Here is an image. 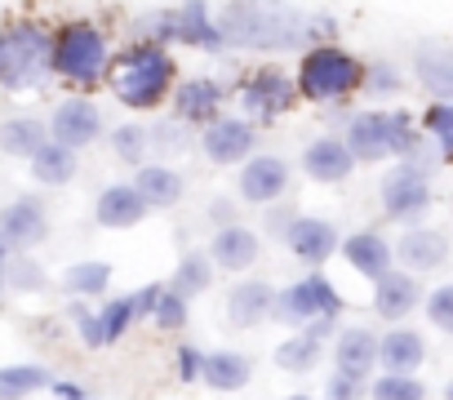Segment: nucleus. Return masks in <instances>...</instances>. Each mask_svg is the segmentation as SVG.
I'll return each instance as SVG.
<instances>
[{"instance_id": "f257e3e1", "label": "nucleus", "mask_w": 453, "mask_h": 400, "mask_svg": "<svg viewBox=\"0 0 453 400\" xmlns=\"http://www.w3.org/2000/svg\"><path fill=\"white\" fill-rule=\"evenodd\" d=\"M218 36L222 45H236V50H294L307 27L294 10H272V5H226L218 19Z\"/></svg>"}, {"instance_id": "f03ea898", "label": "nucleus", "mask_w": 453, "mask_h": 400, "mask_svg": "<svg viewBox=\"0 0 453 400\" xmlns=\"http://www.w3.org/2000/svg\"><path fill=\"white\" fill-rule=\"evenodd\" d=\"M173 72L178 67H173V54L165 45H156V41L134 45L111 72L116 103H125L129 112H156L173 89Z\"/></svg>"}, {"instance_id": "7ed1b4c3", "label": "nucleus", "mask_w": 453, "mask_h": 400, "mask_svg": "<svg viewBox=\"0 0 453 400\" xmlns=\"http://www.w3.org/2000/svg\"><path fill=\"white\" fill-rule=\"evenodd\" d=\"M54 72V36L36 23L0 32V89H36Z\"/></svg>"}, {"instance_id": "20e7f679", "label": "nucleus", "mask_w": 453, "mask_h": 400, "mask_svg": "<svg viewBox=\"0 0 453 400\" xmlns=\"http://www.w3.org/2000/svg\"><path fill=\"white\" fill-rule=\"evenodd\" d=\"M360 85H365V63L351 58L347 50H338V45L307 50L303 63H298V81H294V89L307 103H338V98L356 94Z\"/></svg>"}, {"instance_id": "39448f33", "label": "nucleus", "mask_w": 453, "mask_h": 400, "mask_svg": "<svg viewBox=\"0 0 453 400\" xmlns=\"http://www.w3.org/2000/svg\"><path fill=\"white\" fill-rule=\"evenodd\" d=\"M342 142H347L351 160H365V165L387 160V156L413 160V151H418V138H413V125L404 112H360V116H351Z\"/></svg>"}, {"instance_id": "423d86ee", "label": "nucleus", "mask_w": 453, "mask_h": 400, "mask_svg": "<svg viewBox=\"0 0 453 400\" xmlns=\"http://www.w3.org/2000/svg\"><path fill=\"white\" fill-rule=\"evenodd\" d=\"M107 36L94 23H67L54 32V72L76 85H98L107 76Z\"/></svg>"}, {"instance_id": "0eeeda50", "label": "nucleus", "mask_w": 453, "mask_h": 400, "mask_svg": "<svg viewBox=\"0 0 453 400\" xmlns=\"http://www.w3.org/2000/svg\"><path fill=\"white\" fill-rule=\"evenodd\" d=\"M338 312H342V294L334 289V281H329V276L311 272V276L294 281L289 289H276L272 320L294 325V329H307L311 320H338Z\"/></svg>"}, {"instance_id": "6e6552de", "label": "nucleus", "mask_w": 453, "mask_h": 400, "mask_svg": "<svg viewBox=\"0 0 453 400\" xmlns=\"http://www.w3.org/2000/svg\"><path fill=\"white\" fill-rule=\"evenodd\" d=\"M431 210V178L426 165L418 160H400L387 178H382V214L395 223H413Z\"/></svg>"}, {"instance_id": "1a4fd4ad", "label": "nucleus", "mask_w": 453, "mask_h": 400, "mask_svg": "<svg viewBox=\"0 0 453 400\" xmlns=\"http://www.w3.org/2000/svg\"><path fill=\"white\" fill-rule=\"evenodd\" d=\"M50 236V205L36 196H19L0 210V250L10 254H23V250H36L45 245Z\"/></svg>"}, {"instance_id": "9d476101", "label": "nucleus", "mask_w": 453, "mask_h": 400, "mask_svg": "<svg viewBox=\"0 0 453 400\" xmlns=\"http://www.w3.org/2000/svg\"><path fill=\"white\" fill-rule=\"evenodd\" d=\"M241 103H245V120L254 125V120H276V116H285L294 103H298V89H294V81L280 72V67H258L245 85H241Z\"/></svg>"}, {"instance_id": "9b49d317", "label": "nucleus", "mask_w": 453, "mask_h": 400, "mask_svg": "<svg viewBox=\"0 0 453 400\" xmlns=\"http://www.w3.org/2000/svg\"><path fill=\"white\" fill-rule=\"evenodd\" d=\"M103 138V112L89 98H67L54 107L50 116V142L67 147V151H85L89 142Z\"/></svg>"}, {"instance_id": "f8f14e48", "label": "nucleus", "mask_w": 453, "mask_h": 400, "mask_svg": "<svg viewBox=\"0 0 453 400\" xmlns=\"http://www.w3.org/2000/svg\"><path fill=\"white\" fill-rule=\"evenodd\" d=\"M165 41H178V45H191V50H209V54L226 50V45H222V36H218L213 14H209L204 5H178V10L160 14L156 45H165Z\"/></svg>"}, {"instance_id": "ddd939ff", "label": "nucleus", "mask_w": 453, "mask_h": 400, "mask_svg": "<svg viewBox=\"0 0 453 400\" xmlns=\"http://www.w3.org/2000/svg\"><path fill=\"white\" fill-rule=\"evenodd\" d=\"M254 142H258V129L245 116H222L200 134V151L213 165H245L254 156Z\"/></svg>"}, {"instance_id": "4468645a", "label": "nucleus", "mask_w": 453, "mask_h": 400, "mask_svg": "<svg viewBox=\"0 0 453 400\" xmlns=\"http://www.w3.org/2000/svg\"><path fill=\"white\" fill-rule=\"evenodd\" d=\"M285 245H289V254H294L298 263H307V267H325V263L338 254L342 236H338V227H334L329 219L298 214V219L285 227Z\"/></svg>"}, {"instance_id": "2eb2a0df", "label": "nucleus", "mask_w": 453, "mask_h": 400, "mask_svg": "<svg viewBox=\"0 0 453 400\" xmlns=\"http://www.w3.org/2000/svg\"><path fill=\"white\" fill-rule=\"evenodd\" d=\"M289 165L280 156H250L241 165V178H236V191L241 200H250V205H276V200L289 191Z\"/></svg>"}, {"instance_id": "dca6fc26", "label": "nucleus", "mask_w": 453, "mask_h": 400, "mask_svg": "<svg viewBox=\"0 0 453 400\" xmlns=\"http://www.w3.org/2000/svg\"><path fill=\"white\" fill-rule=\"evenodd\" d=\"M222 103H226V89L222 81H209V76H196V81H182L173 89V112H178V125H213L222 120Z\"/></svg>"}, {"instance_id": "f3484780", "label": "nucleus", "mask_w": 453, "mask_h": 400, "mask_svg": "<svg viewBox=\"0 0 453 400\" xmlns=\"http://www.w3.org/2000/svg\"><path fill=\"white\" fill-rule=\"evenodd\" d=\"M258 258H263V236H258L254 227H245V223L222 227V232L209 236V263L222 267V272H236V276H241V272H250Z\"/></svg>"}, {"instance_id": "a211bd4d", "label": "nucleus", "mask_w": 453, "mask_h": 400, "mask_svg": "<svg viewBox=\"0 0 453 400\" xmlns=\"http://www.w3.org/2000/svg\"><path fill=\"white\" fill-rule=\"evenodd\" d=\"M373 365H378V334L373 329L351 325V329H338L334 334V373L356 378V382H369Z\"/></svg>"}, {"instance_id": "6ab92c4d", "label": "nucleus", "mask_w": 453, "mask_h": 400, "mask_svg": "<svg viewBox=\"0 0 453 400\" xmlns=\"http://www.w3.org/2000/svg\"><path fill=\"white\" fill-rule=\"evenodd\" d=\"M147 214H151V210L142 205V196H138L129 182H111V187H103L98 200H94V223L107 227V232H129V227H138Z\"/></svg>"}, {"instance_id": "aec40b11", "label": "nucleus", "mask_w": 453, "mask_h": 400, "mask_svg": "<svg viewBox=\"0 0 453 400\" xmlns=\"http://www.w3.org/2000/svg\"><path fill=\"white\" fill-rule=\"evenodd\" d=\"M391 258H400V267L413 276V272H435L449 263V236L444 232H431V227H409L395 245H391Z\"/></svg>"}, {"instance_id": "412c9836", "label": "nucleus", "mask_w": 453, "mask_h": 400, "mask_svg": "<svg viewBox=\"0 0 453 400\" xmlns=\"http://www.w3.org/2000/svg\"><path fill=\"white\" fill-rule=\"evenodd\" d=\"M272 307H276V285L267 281H241L226 294V320L236 329H258L263 320H272Z\"/></svg>"}, {"instance_id": "4be33fe9", "label": "nucleus", "mask_w": 453, "mask_h": 400, "mask_svg": "<svg viewBox=\"0 0 453 400\" xmlns=\"http://www.w3.org/2000/svg\"><path fill=\"white\" fill-rule=\"evenodd\" d=\"M254 378V360L245 351H200V382L209 391H241L245 382Z\"/></svg>"}, {"instance_id": "5701e85b", "label": "nucleus", "mask_w": 453, "mask_h": 400, "mask_svg": "<svg viewBox=\"0 0 453 400\" xmlns=\"http://www.w3.org/2000/svg\"><path fill=\"white\" fill-rule=\"evenodd\" d=\"M129 187L142 196L147 210H173L182 200V191H187V178L178 169H169V165H142V169H134Z\"/></svg>"}, {"instance_id": "b1692460", "label": "nucleus", "mask_w": 453, "mask_h": 400, "mask_svg": "<svg viewBox=\"0 0 453 400\" xmlns=\"http://www.w3.org/2000/svg\"><path fill=\"white\" fill-rule=\"evenodd\" d=\"M351 169H356V160L342 138H316L303 151V173L311 182H342V178H351Z\"/></svg>"}, {"instance_id": "393cba45", "label": "nucleus", "mask_w": 453, "mask_h": 400, "mask_svg": "<svg viewBox=\"0 0 453 400\" xmlns=\"http://www.w3.org/2000/svg\"><path fill=\"white\" fill-rule=\"evenodd\" d=\"M418 303H422V285L409 272H387L382 281H373V312L382 320H404Z\"/></svg>"}, {"instance_id": "a878e982", "label": "nucleus", "mask_w": 453, "mask_h": 400, "mask_svg": "<svg viewBox=\"0 0 453 400\" xmlns=\"http://www.w3.org/2000/svg\"><path fill=\"white\" fill-rule=\"evenodd\" d=\"M338 254H342L360 276H369V281H382V276L391 272V241L378 236V232H356V236H347V241L338 245Z\"/></svg>"}, {"instance_id": "bb28decb", "label": "nucleus", "mask_w": 453, "mask_h": 400, "mask_svg": "<svg viewBox=\"0 0 453 400\" xmlns=\"http://www.w3.org/2000/svg\"><path fill=\"white\" fill-rule=\"evenodd\" d=\"M426 360V338L418 329H391L387 338H378V365L387 373H413Z\"/></svg>"}, {"instance_id": "cd10ccee", "label": "nucleus", "mask_w": 453, "mask_h": 400, "mask_svg": "<svg viewBox=\"0 0 453 400\" xmlns=\"http://www.w3.org/2000/svg\"><path fill=\"white\" fill-rule=\"evenodd\" d=\"M45 142H50V125L36 120V116H10L0 125V151L14 156V160H32Z\"/></svg>"}, {"instance_id": "c85d7f7f", "label": "nucleus", "mask_w": 453, "mask_h": 400, "mask_svg": "<svg viewBox=\"0 0 453 400\" xmlns=\"http://www.w3.org/2000/svg\"><path fill=\"white\" fill-rule=\"evenodd\" d=\"M76 169H81L76 151H67V147H58V142H45V147L32 156V178H36L41 187H67V182L76 178Z\"/></svg>"}, {"instance_id": "c756f323", "label": "nucleus", "mask_w": 453, "mask_h": 400, "mask_svg": "<svg viewBox=\"0 0 453 400\" xmlns=\"http://www.w3.org/2000/svg\"><path fill=\"white\" fill-rule=\"evenodd\" d=\"M107 285H111V263H103V258H85V263H72V267L63 272V289H67L76 303L103 298Z\"/></svg>"}, {"instance_id": "7c9ffc66", "label": "nucleus", "mask_w": 453, "mask_h": 400, "mask_svg": "<svg viewBox=\"0 0 453 400\" xmlns=\"http://www.w3.org/2000/svg\"><path fill=\"white\" fill-rule=\"evenodd\" d=\"M213 285V263H209V254H187L178 267H173V276H169V294H178L182 303H191L196 294H204Z\"/></svg>"}, {"instance_id": "2f4dec72", "label": "nucleus", "mask_w": 453, "mask_h": 400, "mask_svg": "<svg viewBox=\"0 0 453 400\" xmlns=\"http://www.w3.org/2000/svg\"><path fill=\"white\" fill-rule=\"evenodd\" d=\"M418 76H422V85L431 94L453 103V50H440V45L418 50Z\"/></svg>"}, {"instance_id": "473e14b6", "label": "nucleus", "mask_w": 453, "mask_h": 400, "mask_svg": "<svg viewBox=\"0 0 453 400\" xmlns=\"http://www.w3.org/2000/svg\"><path fill=\"white\" fill-rule=\"evenodd\" d=\"M50 382L45 365H0V400H32V391H45Z\"/></svg>"}, {"instance_id": "72a5a7b5", "label": "nucleus", "mask_w": 453, "mask_h": 400, "mask_svg": "<svg viewBox=\"0 0 453 400\" xmlns=\"http://www.w3.org/2000/svg\"><path fill=\"white\" fill-rule=\"evenodd\" d=\"M320 342H311L307 334H294V338H285L280 347H276V365L285 369V373H311L316 369V360H320Z\"/></svg>"}, {"instance_id": "f704fd0d", "label": "nucleus", "mask_w": 453, "mask_h": 400, "mask_svg": "<svg viewBox=\"0 0 453 400\" xmlns=\"http://www.w3.org/2000/svg\"><path fill=\"white\" fill-rule=\"evenodd\" d=\"M5 285L19 289V294H41V289L50 285V276H45V267L32 263L27 254H10V263H5Z\"/></svg>"}, {"instance_id": "c9c22d12", "label": "nucleus", "mask_w": 453, "mask_h": 400, "mask_svg": "<svg viewBox=\"0 0 453 400\" xmlns=\"http://www.w3.org/2000/svg\"><path fill=\"white\" fill-rule=\"evenodd\" d=\"M111 151H116V160L142 169V165H147V151H151L147 129H142V125H120V129L111 134Z\"/></svg>"}, {"instance_id": "e433bc0d", "label": "nucleus", "mask_w": 453, "mask_h": 400, "mask_svg": "<svg viewBox=\"0 0 453 400\" xmlns=\"http://www.w3.org/2000/svg\"><path fill=\"white\" fill-rule=\"evenodd\" d=\"M369 396L373 400H426V387L413 373H382L369 382Z\"/></svg>"}, {"instance_id": "4c0bfd02", "label": "nucleus", "mask_w": 453, "mask_h": 400, "mask_svg": "<svg viewBox=\"0 0 453 400\" xmlns=\"http://www.w3.org/2000/svg\"><path fill=\"white\" fill-rule=\"evenodd\" d=\"M134 325V307H129V294L125 298H111L98 307V329H103V347H111L125 329Z\"/></svg>"}, {"instance_id": "58836bf2", "label": "nucleus", "mask_w": 453, "mask_h": 400, "mask_svg": "<svg viewBox=\"0 0 453 400\" xmlns=\"http://www.w3.org/2000/svg\"><path fill=\"white\" fill-rule=\"evenodd\" d=\"M426 129H431L440 156L453 160V103H435V107L426 112Z\"/></svg>"}, {"instance_id": "ea45409f", "label": "nucleus", "mask_w": 453, "mask_h": 400, "mask_svg": "<svg viewBox=\"0 0 453 400\" xmlns=\"http://www.w3.org/2000/svg\"><path fill=\"white\" fill-rule=\"evenodd\" d=\"M147 142H151L156 151H165V156H178V151H187V125L160 120L156 129H147Z\"/></svg>"}, {"instance_id": "a19ab883", "label": "nucleus", "mask_w": 453, "mask_h": 400, "mask_svg": "<svg viewBox=\"0 0 453 400\" xmlns=\"http://www.w3.org/2000/svg\"><path fill=\"white\" fill-rule=\"evenodd\" d=\"M426 320L440 334H453V285H440L435 294H426Z\"/></svg>"}, {"instance_id": "79ce46f5", "label": "nucleus", "mask_w": 453, "mask_h": 400, "mask_svg": "<svg viewBox=\"0 0 453 400\" xmlns=\"http://www.w3.org/2000/svg\"><path fill=\"white\" fill-rule=\"evenodd\" d=\"M151 320H156L160 329H182V325H187V303H182L178 294L160 289V298H156V312H151Z\"/></svg>"}, {"instance_id": "37998d69", "label": "nucleus", "mask_w": 453, "mask_h": 400, "mask_svg": "<svg viewBox=\"0 0 453 400\" xmlns=\"http://www.w3.org/2000/svg\"><path fill=\"white\" fill-rule=\"evenodd\" d=\"M67 316H72V325L81 329V338H85V347H103V329H98V312L94 307H85V303H72L67 307Z\"/></svg>"}, {"instance_id": "c03bdc74", "label": "nucleus", "mask_w": 453, "mask_h": 400, "mask_svg": "<svg viewBox=\"0 0 453 400\" xmlns=\"http://www.w3.org/2000/svg\"><path fill=\"white\" fill-rule=\"evenodd\" d=\"M365 396H369V382H356V378H342V373H334L325 382V400H365Z\"/></svg>"}, {"instance_id": "a18cd8bd", "label": "nucleus", "mask_w": 453, "mask_h": 400, "mask_svg": "<svg viewBox=\"0 0 453 400\" xmlns=\"http://www.w3.org/2000/svg\"><path fill=\"white\" fill-rule=\"evenodd\" d=\"M160 289H165V285H147V289H134V294H129L134 320H151V312H156V298H160Z\"/></svg>"}, {"instance_id": "49530a36", "label": "nucleus", "mask_w": 453, "mask_h": 400, "mask_svg": "<svg viewBox=\"0 0 453 400\" xmlns=\"http://www.w3.org/2000/svg\"><path fill=\"white\" fill-rule=\"evenodd\" d=\"M178 378L182 382H200V351L196 347H178Z\"/></svg>"}, {"instance_id": "de8ad7c7", "label": "nucleus", "mask_w": 453, "mask_h": 400, "mask_svg": "<svg viewBox=\"0 0 453 400\" xmlns=\"http://www.w3.org/2000/svg\"><path fill=\"white\" fill-rule=\"evenodd\" d=\"M204 219H213V223H218V232H222V227H236V205L218 196L213 205H209V214H204Z\"/></svg>"}, {"instance_id": "09e8293b", "label": "nucleus", "mask_w": 453, "mask_h": 400, "mask_svg": "<svg viewBox=\"0 0 453 400\" xmlns=\"http://www.w3.org/2000/svg\"><path fill=\"white\" fill-rule=\"evenodd\" d=\"M50 391H54L58 400H89L81 382H50Z\"/></svg>"}, {"instance_id": "8fccbe9b", "label": "nucleus", "mask_w": 453, "mask_h": 400, "mask_svg": "<svg viewBox=\"0 0 453 400\" xmlns=\"http://www.w3.org/2000/svg\"><path fill=\"white\" fill-rule=\"evenodd\" d=\"M369 85H373V89H395L400 81H395L391 67H373V72H369Z\"/></svg>"}, {"instance_id": "3c124183", "label": "nucleus", "mask_w": 453, "mask_h": 400, "mask_svg": "<svg viewBox=\"0 0 453 400\" xmlns=\"http://www.w3.org/2000/svg\"><path fill=\"white\" fill-rule=\"evenodd\" d=\"M5 263H10V250H0V276H5Z\"/></svg>"}, {"instance_id": "603ef678", "label": "nucleus", "mask_w": 453, "mask_h": 400, "mask_svg": "<svg viewBox=\"0 0 453 400\" xmlns=\"http://www.w3.org/2000/svg\"><path fill=\"white\" fill-rule=\"evenodd\" d=\"M444 400H453V378H449V382H444Z\"/></svg>"}, {"instance_id": "864d4df0", "label": "nucleus", "mask_w": 453, "mask_h": 400, "mask_svg": "<svg viewBox=\"0 0 453 400\" xmlns=\"http://www.w3.org/2000/svg\"><path fill=\"white\" fill-rule=\"evenodd\" d=\"M285 400H311V396H285Z\"/></svg>"}]
</instances>
